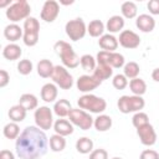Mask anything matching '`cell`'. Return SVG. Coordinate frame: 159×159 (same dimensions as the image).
I'll use <instances>...</instances> for the list:
<instances>
[{
    "instance_id": "1",
    "label": "cell",
    "mask_w": 159,
    "mask_h": 159,
    "mask_svg": "<svg viewBox=\"0 0 159 159\" xmlns=\"http://www.w3.org/2000/svg\"><path fill=\"white\" fill-rule=\"evenodd\" d=\"M48 147V139L45 130L35 125L26 127L19 135L15 143L16 154L20 159H40Z\"/></svg>"
},
{
    "instance_id": "2",
    "label": "cell",
    "mask_w": 159,
    "mask_h": 159,
    "mask_svg": "<svg viewBox=\"0 0 159 159\" xmlns=\"http://www.w3.org/2000/svg\"><path fill=\"white\" fill-rule=\"evenodd\" d=\"M53 50L60 56L62 65L66 68H76L80 65V57L77 56V53L73 51L72 46L68 42L60 40L53 45Z\"/></svg>"
},
{
    "instance_id": "3",
    "label": "cell",
    "mask_w": 159,
    "mask_h": 159,
    "mask_svg": "<svg viewBox=\"0 0 159 159\" xmlns=\"http://www.w3.org/2000/svg\"><path fill=\"white\" fill-rule=\"evenodd\" d=\"M77 104L81 109L88 111L91 113H97V114L103 113L107 108L106 99H103L102 97L91 94V93H86V94L81 96L77 101Z\"/></svg>"
},
{
    "instance_id": "4",
    "label": "cell",
    "mask_w": 159,
    "mask_h": 159,
    "mask_svg": "<svg viewBox=\"0 0 159 159\" xmlns=\"http://www.w3.org/2000/svg\"><path fill=\"white\" fill-rule=\"evenodd\" d=\"M30 12H31V6L26 0H17L15 2H12L7 9H6V17L12 22L16 24L21 20H26L27 17H30Z\"/></svg>"
},
{
    "instance_id": "5",
    "label": "cell",
    "mask_w": 159,
    "mask_h": 159,
    "mask_svg": "<svg viewBox=\"0 0 159 159\" xmlns=\"http://www.w3.org/2000/svg\"><path fill=\"white\" fill-rule=\"evenodd\" d=\"M118 109L119 112H122L123 114H128V113H133V112H140L144 106H145V101L143 99L142 96H122L119 97L118 102H117Z\"/></svg>"
},
{
    "instance_id": "6",
    "label": "cell",
    "mask_w": 159,
    "mask_h": 159,
    "mask_svg": "<svg viewBox=\"0 0 159 159\" xmlns=\"http://www.w3.org/2000/svg\"><path fill=\"white\" fill-rule=\"evenodd\" d=\"M39 34H40V22L36 17H27L24 21V43L29 47L35 46L39 42Z\"/></svg>"
},
{
    "instance_id": "7",
    "label": "cell",
    "mask_w": 159,
    "mask_h": 159,
    "mask_svg": "<svg viewBox=\"0 0 159 159\" xmlns=\"http://www.w3.org/2000/svg\"><path fill=\"white\" fill-rule=\"evenodd\" d=\"M68 118L73 125L78 127L82 130H88L93 125V122H94L91 114L81 108H72V111L68 114Z\"/></svg>"
},
{
    "instance_id": "8",
    "label": "cell",
    "mask_w": 159,
    "mask_h": 159,
    "mask_svg": "<svg viewBox=\"0 0 159 159\" xmlns=\"http://www.w3.org/2000/svg\"><path fill=\"white\" fill-rule=\"evenodd\" d=\"M51 78L53 83L58 86L61 89H71L73 86V77L65 66H60V65L55 66Z\"/></svg>"
},
{
    "instance_id": "9",
    "label": "cell",
    "mask_w": 159,
    "mask_h": 159,
    "mask_svg": "<svg viewBox=\"0 0 159 159\" xmlns=\"http://www.w3.org/2000/svg\"><path fill=\"white\" fill-rule=\"evenodd\" d=\"M65 31H66V35L70 37V40L78 41L84 37V35L87 32V26L81 17H77V19L70 20L66 24Z\"/></svg>"
},
{
    "instance_id": "10",
    "label": "cell",
    "mask_w": 159,
    "mask_h": 159,
    "mask_svg": "<svg viewBox=\"0 0 159 159\" xmlns=\"http://www.w3.org/2000/svg\"><path fill=\"white\" fill-rule=\"evenodd\" d=\"M34 119L36 123V127H39L42 130H47L53 125V117L52 111L47 106H41L35 109Z\"/></svg>"
},
{
    "instance_id": "11",
    "label": "cell",
    "mask_w": 159,
    "mask_h": 159,
    "mask_svg": "<svg viewBox=\"0 0 159 159\" xmlns=\"http://www.w3.org/2000/svg\"><path fill=\"white\" fill-rule=\"evenodd\" d=\"M60 14V4L55 0H46L41 9V19L45 22H53Z\"/></svg>"
},
{
    "instance_id": "12",
    "label": "cell",
    "mask_w": 159,
    "mask_h": 159,
    "mask_svg": "<svg viewBox=\"0 0 159 159\" xmlns=\"http://www.w3.org/2000/svg\"><path fill=\"white\" fill-rule=\"evenodd\" d=\"M101 83L102 82L98 81L93 75H82L78 77L76 86L80 92H83L86 94V93H89L93 89H96L98 86H101Z\"/></svg>"
},
{
    "instance_id": "13",
    "label": "cell",
    "mask_w": 159,
    "mask_h": 159,
    "mask_svg": "<svg viewBox=\"0 0 159 159\" xmlns=\"http://www.w3.org/2000/svg\"><path fill=\"white\" fill-rule=\"evenodd\" d=\"M118 42L122 47L133 50V48H137L140 45V37H139V35H137L132 30H123L119 34Z\"/></svg>"
},
{
    "instance_id": "14",
    "label": "cell",
    "mask_w": 159,
    "mask_h": 159,
    "mask_svg": "<svg viewBox=\"0 0 159 159\" xmlns=\"http://www.w3.org/2000/svg\"><path fill=\"white\" fill-rule=\"evenodd\" d=\"M137 134L143 145L150 147V145H154L157 142V133L154 130V127L150 123H148L143 127H139L137 129Z\"/></svg>"
},
{
    "instance_id": "15",
    "label": "cell",
    "mask_w": 159,
    "mask_h": 159,
    "mask_svg": "<svg viewBox=\"0 0 159 159\" xmlns=\"http://www.w3.org/2000/svg\"><path fill=\"white\" fill-rule=\"evenodd\" d=\"M135 26L142 31V32H152L155 27V20L152 15L148 14H142L137 17L135 20Z\"/></svg>"
},
{
    "instance_id": "16",
    "label": "cell",
    "mask_w": 159,
    "mask_h": 159,
    "mask_svg": "<svg viewBox=\"0 0 159 159\" xmlns=\"http://www.w3.org/2000/svg\"><path fill=\"white\" fill-rule=\"evenodd\" d=\"M98 45L103 51H108V52H116L119 42L118 39L114 37L112 34H106L103 36L99 37L98 40Z\"/></svg>"
},
{
    "instance_id": "17",
    "label": "cell",
    "mask_w": 159,
    "mask_h": 159,
    "mask_svg": "<svg viewBox=\"0 0 159 159\" xmlns=\"http://www.w3.org/2000/svg\"><path fill=\"white\" fill-rule=\"evenodd\" d=\"M4 36L10 42H16L24 36V29H21L17 24H10L4 29Z\"/></svg>"
},
{
    "instance_id": "18",
    "label": "cell",
    "mask_w": 159,
    "mask_h": 159,
    "mask_svg": "<svg viewBox=\"0 0 159 159\" xmlns=\"http://www.w3.org/2000/svg\"><path fill=\"white\" fill-rule=\"evenodd\" d=\"M57 94H58V89L55 83H46L41 88V99L45 101L46 103L55 102Z\"/></svg>"
},
{
    "instance_id": "19",
    "label": "cell",
    "mask_w": 159,
    "mask_h": 159,
    "mask_svg": "<svg viewBox=\"0 0 159 159\" xmlns=\"http://www.w3.org/2000/svg\"><path fill=\"white\" fill-rule=\"evenodd\" d=\"M53 129H55L56 134H60L62 137H67V135L73 133V124L67 119L60 118L53 123Z\"/></svg>"
},
{
    "instance_id": "20",
    "label": "cell",
    "mask_w": 159,
    "mask_h": 159,
    "mask_svg": "<svg viewBox=\"0 0 159 159\" xmlns=\"http://www.w3.org/2000/svg\"><path fill=\"white\" fill-rule=\"evenodd\" d=\"M52 109L56 116H58L60 118H65V117H68L70 112L72 111V106L67 99H58L55 102Z\"/></svg>"
},
{
    "instance_id": "21",
    "label": "cell",
    "mask_w": 159,
    "mask_h": 159,
    "mask_svg": "<svg viewBox=\"0 0 159 159\" xmlns=\"http://www.w3.org/2000/svg\"><path fill=\"white\" fill-rule=\"evenodd\" d=\"M22 55V50L16 43H9L2 50V56L9 61H16Z\"/></svg>"
},
{
    "instance_id": "22",
    "label": "cell",
    "mask_w": 159,
    "mask_h": 159,
    "mask_svg": "<svg viewBox=\"0 0 159 159\" xmlns=\"http://www.w3.org/2000/svg\"><path fill=\"white\" fill-rule=\"evenodd\" d=\"M124 27V17L119 15H113L108 19L106 24V29L109 31V34H116L119 32Z\"/></svg>"
},
{
    "instance_id": "23",
    "label": "cell",
    "mask_w": 159,
    "mask_h": 159,
    "mask_svg": "<svg viewBox=\"0 0 159 159\" xmlns=\"http://www.w3.org/2000/svg\"><path fill=\"white\" fill-rule=\"evenodd\" d=\"M19 104L22 106L26 111H32V109H36L39 108V99L35 94L32 93H24L21 94L20 99H19Z\"/></svg>"
},
{
    "instance_id": "24",
    "label": "cell",
    "mask_w": 159,
    "mask_h": 159,
    "mask_svg": "<svg viewBox=\"0 0 159 159\" xmlns=\"http://www.w3.org/2000/svg\"><path fill=\"white\" fill-rule=\"evenodd\" d=\"M55 70V66L52 65V62L50 60H40V62L37 63V75L42 78H48L52 76Z\"/></svg>"
},
{
    "instance_id": "25",
    "label": "cell",
    "mask_w": 159,
    "mask_h": 159,
    "mask_svg": "<svg viewBox=\"0 0 159 159\" xmlns=\"http://www.w3.org/2000/svg\"><path fill=\"white\" fill-rule=\"evenodd\" d=\"M112 123L113 122H112V118L109 116H107V114H98V117L94 118L93 127L98 132H107L108 129H111Z\"/></svg>"
},
{
    "instance_id": "26",
    "label": "cell",
    "mask_w": 159,
    "mask_h": 159,
    "mask_svg": "<svg viewBox=\"0 0 159 159\" xmlns=\"http://www.w3.org/2000/svg\"><path fill=\"white\" fill-rule=\"evenodd\" d=\"M92 75H93L98 81L103 82V81H106V80H108V78L112 77V75H113V68H112L109 65H97V67H96V70L93 71Z\"/></svg>"
},
{
    "instance_id": "27",
    "label": "cell",
    "mask_w": 159,
    "mask_h": 159,
    "mask_svg": "<svg viewBox=\"0 0 159 159\" xmlns=\"http://www.w3.org/2000/svg\"><path fill=\"white\" fill-rule=\"evenodd\" d=\"M26 109L22 107V106H20L19 103L17 104H15V106H12L10 109H9V118L11 119V122H15V123H20V122H22L25 118H26Z\"/></svg>"
},
{
    "instance_id": "28",
    "label": "cell",
    "mask_w": 159,
    "mask_h": 159,
    "mask_svg": "<svg viewBox=\"0 0 159 159\" xmlns=\"http://www.w3.org/2000/svg\"><path fill=\"white\" fill-rule=\"evenodd\" d=\"M120 12L124 19H134L138 14L137 4L133 1H124L120 6Z\"/></svg>"
},
{
    "instance_id": "29",
    "label": "cell",
    "mask_w": 159,
    "mask_h": 159,
    "mask_svg": "<svg viewBox=\"0 0 159 159\" xmlns=\"http://www.w3.org/2000/svg\"><path fill=\"white\" fill-rule=\"evenodd\" d=\"M87 32L92 37H101L104 32V24L101 20H92L87 25Z\"/></svg>"
},
{
    "instance_id": "30",
    "label": "cell",
    "mask_w": 159,
    "mask_h": 159,
    "mask_svg": "<svg viewBox=\"0 0 159 159\" xmlns=\"http://www.w3.org/2000/svg\"><path fill=\"white\" fill-rule=\"evenodd\" d=\"M129 88L134 96H143L147 92V83L142 78H133L129 81Z\"/></svg>"
},
{
    "instance_id": "31",
    "label": "cell",
    "mask_w": 159,
    "mask_h": 159,
    "mask_svg": "<svg viewBox=\"0 0 159 159\" xmlns=\"http://www.w3.org/2000/svg\"><path fill=\"white\" fill-rule=\"evenodd\" d=\"M48 144H50V148L52 152H62L65 148H66V139L65 137L60 135V134H53L50 137V140H48Z\"/></svg>"
},
{
    "instance_id": "32",
    "label": "cell",
    "mask_w": 159,
    "mask_h": 159,
    "mask_svg": "<svg viewBox=\"0 0 159 159\" xmlns=\"http://www.w3.org/2000/svg\"><path fill=\"white\" fill-rule=\"evenodd\" d=\"M76 149L81 154H91L93 150V142L88 137H82L76 142Z\"/></svg>"
},
{
    "instance_id": "33",
    "label": "cell",
    "mask_w": 159,
    "mask_h": 159,
    "mask_svg": "<svg viewBox=\"0 0 159 159\" xmlns=\"http://www.w3.org/2000/svg\"><path fill=\"white\" fill-rule=\"evenodd\" d=\"M80 65H81V67H82L84 71L93 73V71H94L96 67H97V61L94 60L93 56L86 53V55H83V56L80 57Z\"/></svg>"
},
{
    "instance_id": "34",
    "label": "cell",
    "mask_w": 159,
    "mask_h": 159,
    "mask_svg": "<svg viewBox=\"0 0 159 159\" xmlns=\"http://www.w3.org/2000/svg\"><path fill=\"white\" fill-rule=\"evenodd\" d=\"M2 134L5 138L7 139H17L19 135H20V128H19V124L15 123V122H10L7 123L4 129H2Z\"/></svg>"
},
{
    "instance_id": "35",
    "label": "cell",
    "mask_w": 159,
    "mask_h": 159,
    "mask_svg": "<svg viewBox=\"0 0 159 159\" xmlns=\"http://www.w3.org/2000/svg\"><path fill=\"white\" fill-rule=\"evenodd\" d=\"M139 71H140L139 65H138L137 62H134V61L127 62V63L124 65V67H123V72H124L123 75H124L127 78H129V80L137 78L138 75H139Z\"/></svg>"
},
{
    "instance_id": "36",
    "label": "cell",
    "mask_w": 159,
    "mask_h": 159,
    "mask_svg": "<svg viewBox=\"0 0 159 159\" xmlns=\"http://www.w3.org/2000/svg\"><path fill=\"white\" fill-rule=\"evenodd\" d=\"M124 65H125V60H124V56L122 53H118V52L111 53L109 66L112 68H120V67H124Z\"/></svg>"
},
{
    "instance_id": "37",
    "label": "cell",
    "mask_w": 159,
    "mask_h": 159,
    "mask_svg": "<svg viewBox=\"0 0 159 159\" xmlns=\"http://www.w3.org/2000/svg\"><path fill=\"white\" fill-rule=\"evenodd\" d=\"M132 123H133V125L138 129L139 127H143V125H145V124L149 123V117H148V114L144 113V112H137V113L133 116V118H132Z\"/></svg>"
},
{
    "instance_id": "38",
    "label": "cell",
    "mask_w": 159,
    "mask_h": 159,
    "mask_svg": "<svg viewBox=\"0 0 159 159\" xmlns=\"http://www.w3.org/2000/svg\"><path fill=\"white\" fill-rule=\"evenodd\" d=\"M32 62L30 60H20V62L17 63V72L22 76H27L32 72Z\"/></svg>"
},
{
    "instance_id": "39",
    "label": "cell",
    "mask_w": 159,
    "mask_h": 159,
    "mask_svg": "<svg viewBox=\"0 0 159 159\" xmlns=\"http://www.w3.org/2000/svg\"><path fill=\"white\" fill-rule=\"evenodd\" d=\"M112 84H113V87L116 88V89H124L127 86H128V78L124 76V75H120V73H118V75H116L114 77H113V80H112Z\"/></svg>"
},
{
    "instance_id": "40",
    "label": "cell",
    "mask_w": 159,
    "mask_h": 159,
    "mask_svg": "<svg viewBox=\"0 0 159 159\" xmlns=\"http://www.w3.org/2000/svg\"><path fill=\"white\" fill-rule=\"evenodd\" d=\"M111 53L112 52H108V51H99L97 53V57H96V61H97V65H109V57H111Z\"/></svg>"
},
{
    "instance_id": "41",
    "label": "cell",
    "mask_w": 159,
    "mask_h": 159,
    "mask_svg": "<svg viewBox=\"0 0 159 159\" xmlns=\"http://www.w3.org/2000/svg\"><path fill=\"white\" fill-rule=\"evenodd\" d=\"M89 159H108V153L106 149L98 148L92 150V153L89 154Z\"/></svg>"
},
{
    "instance_id": "42",
    "label": "cell",
    "mask_w": 159,
    "mask_h": 159,
    "mask_svg": "<svg viewBox=\"0 0 159 159\" xmlns=\"http://www.w3.org/2000/svg\"><path fill=\"white\" fill-rule=\"evenodd\" d=\"M139 159H159V153L154 149H145L140 153Z\"/></svg>"
},
{
    "instance_id": "43",
    "label": "cell",
    "mask_w": 159,
    "mask_h": 159,
    "mask_svg": "<svg viewBox=\"0 0 159 159\" xmlns=\"http://www.w3.org/2000/svg\"><path fill=\"white\" fill-rule=\"evenodd\" d=\"M147 7L152 15H159V0H150Z\"/></svg>"
},
{
    "instance_id": "44",
    "label": "cell",
    "mask_w": 159,
    "mask_h": 159,
    "mask_svg": "<svg viewBox=\"0 0 159 159\" xmlns=\"http://www.w3.org/2000/svg\"><path fill=\"white\" fill-rule=\"evenodd\" d=\"M10 82V75L5 70H0V87L4 88Z\"/></svg>"
},
{
    "instance_id": "45",
    "label": "cell",
    "mask_w": 159,
    "mask_h": 159,
    "mask_svg": "<svg viewBox=\"0 0 159 159\" xmlns=\"http://www.w3.org/2000/svg\"><path fill=\"white\" fill-rule=\"evenodd\" d=\"M0 159H15V155L12 152H10L7 149H2L0 152Z\"/></svg>"
},
{
    "instance_id": "46",
    "label": "cell",
    "mask_w": 159,
    "mask_h": 159,
    "mask_svg": "<svg viewBox=\"0 0 159 159\" xmlns=\"http://www.w3.org/2000/svg\"><path fill=\"white\" fill-rule=\"evenodd\" d=\"M152 78H153V81L159 82V67L153 70V72H152Z\"/></svg>"
},
{
    "instance_id": "47",
    "label": "cell",
    "mask_w": 159,
    "mask_h": 159,
    "mask_svg": "<svg viewBox=\"0 0 159 159\" xmlns=\"http://www.w3.org/2000/svg\"><path fill=\"white\" fill-rule=\"evenodd\" d=\"M6 5H9V6H10V5H11V4H10V1H4V2H0V7H5Z\"/></svg>"
},
{
    "instance_id": "48",
    "label": "cell",
    "mask_w": 159,
    "mask_h": 159,
    "mask_svg": "<svg viewBox=\"0 0 159 159\" xmlns=\"http://www.w3.org/2000/svg\"><path fill=\"white\" fill-rule=\"evenodd\" d=\"M112 159H122V158H119V157H114V158H112Z\"/></svg>"
}]
</instances>
